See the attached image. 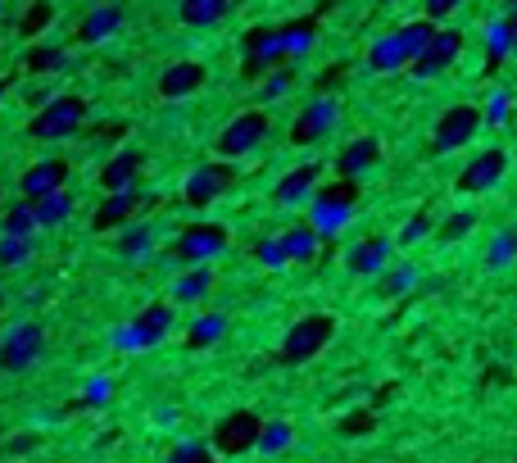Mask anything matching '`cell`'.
Segmentation results:
<instances>
[{
  "instance_id": "32",
  "label": "cell",
  "mask_w": 517,
  "mask_h": 463,
  "mask_svg": "<svg viewBox=\"0 0 517 463\" xmlns=\"http://www.w3.org/2000/svg\"><path fill=\"white\" fill-rule=\"evenodd\" d=\"M150 250V227H141V223H127L123 227V237H118V255H127V259H141Z\"/></svg>"
},
{
  "instance_id": "20",
  "label": "cell",
  "mask_w": 517,
  "mask_h": 463,
  "mask_svg": "<svg viewBox=\"0 0 517 463\" xmlns=\"http://www.w3.org/2000/svg\"><path fill=\"white\" fill-rule=\"evenodd\" d=\"M386 264H391V241L386 237H368L345 255V268H350L354 277H377Z\"/></svg>"
},
{
  "instance_id": "5",
  "label": "cell",
  "mask_w": 517,
  "mask_h": 463,
  "mask_svg": "<svg viewBox=\"0 0 517 463\" xmlns=\"http://www.w3.org/2000/svg\"><path fill=\"white\" fill-rule=\"evenodd\" d=\"M264 137H268V114L264 109H245V114H236V119L218 132V155L241 159V155L264 146Z\"/></svg>"
},
{
  "instance_id": "26",
  "label": "cell",
  "mask_w": 517,
  "mask_h": 463,
  "mask_svg": "<svg viewBox=\"0 0 517 463\" xmlns=\"http://www.w3.org/2000/svg\"><path fill=\"white\" fill-rule=\"evenodd\" d=\"M209 286H214V273H209L205 264H196V273H186L173 282V300L177 305H196V300L209 296Z\"/></svg>"
},
{
  "instance_id": "29",
  "label": "cell",
  "mask_w": 517,
  "mask_h": 463,
  "mask_svg": "<svg viewBox=\"0 0 517 463\" xmlns=\"http://www.w3.org/2000/svg\"><path fill=\"white\" fill-rule=\"evenodd\" d=\"M277 32H282L286 60H295V55H304V50L313 46V32H318V23H313V19H295V23H286V28H277Z\"/></svg>"
},
{
  "instance_id": "1",
  "label": "cell",
  "mask_w": 517,
  "mask_h": 463,
  "mask_svg": "<svg viewBox=\"0 0 517 463\" xmlns=\"http://www.w3.org/2000/svg\"><path fill=\"white\" fill-rule=\"evenodd\" d=\"M332 336H336V318L332 314H304V318H295V323L286 327L282 345H277V364H286V368L309 364V359H318L322 350L332 345Z\"/></svg>"
},
{
  "instance_id": "40",
  "label": "cell",
  "mask_w": 517,
  "mask_h": 463,
  "mask_svg": "<svg viewBox=\"0 0 517 463\" xmlns=\"http://www.w3.org/2000/svg\"><path fill=\"white\" fill-rule=\"evenodd\" d=\"M291 82H295V73L286 69V64H277V69H273V82L264 87V100H273V96H282V91H291Z\"/></svg>"
},
{
  "instance_id": "13",
  "label": "cell",
  "mask_w": 517,
  "mask_h": 463,
  "mask_svg": "<svg viewBox=\"0 0 517 463\" xmlns=\"http://www.w3.org/2000/svg\"><path fill=\"white\" fill-rule=\"evenodd\" d=\"M332 128H336V100L318 96L300 109V119H295V128H291V141L295 146H313V141H322Z\"/></svg>"
},
{
  "instance_id": "31",
  "label": "cell",
  "mask_w": 517,
  "mask_h": 463,
  "mask_svg": "<svg viewBox=\"0 0 517 463\" xmlns=\"http://www.w3.org/2000/svg\"><path fill=\"white\" fill-rule=\"evenodd\" d=\"M517 259V227H504L495 241H490V250H486V264L490 268H508Z\"/></svg>"
},
{
  "instance_id": "19",
  "label": "cell",
  "mask_w": 517,
  "mask_h": 463,
  "mask_svg": "<svg viewBox=\"0 0 517 463\" xmlns=\"http://www.w3.org/2000/svg\"><path fill=\"white\" fill-rule=\"evenodd\" d=\"M318 178H322V168L318 164H300V168H291L282 182L273 187V200L277 205H300V200H309L313 191H318Z\"/></svg>"
},
{
  "instance_id": "45",
  "label": "cell",
  "mask_w": 517,
  "mask_h": 463,
  "mask_svg": "<svg viewBox=\"0 0 517 463\" xmlns=\"http://www.w3.org/2000/svg\"><path fill=\"white\" fill-rule=\"evenodd\" d=\"M336 82H345V64H332V69H327V78H318V96H327Z\"/></svg>"
},
{
  "instance_id": "9",
  "label": "cell",
  "mask_w": 517,
  "mask_h": 463,
  "mask_svg": "<svg viewBox=\"0 0 517 463\" xmlns=\"http://www.w3.org/2000/svg\"><path fill=\"white\" fill-rule=\"evenodd\" d=\"M477 132H481V109H477V105H454V109H445V114H440L431 146H436L440 155H449V150H463V146H468Z\"/></svg>"
},
{
  "instance_id": "22",
  "label": "cell",
  "mask_w": 517,
  "mask_h": 463,
  "mask_svg": "<svg viewBox=\"0 0 517 463\" xmlns=\"http://www.w3.org/2000/svg\"><path fill=\"white\" fill-rule=\"evenodd\" d=\"M168 327H173V305H146L137 318H132V345H155L168 336Z\"/></svg>"
},
{
  "instance_id": "21",
  "label": "cell",
  "mask_w": 517,
  "mask_h": 463,
  "mask_svg": "<svg viewBox=\"0 0 517 463\" xmlns=\"http://www.w3.org/2000/svg\"><path fill=\"white\" fill-rule=\"evenodd\" d=\"M118 28H123V5H96V10L78 23V41L82 46H100V41H109Z\"/></svg>"
},
{
  "instance_id": "10",
  "label": "cell",
  "mask_w": 517,
  "mask_h": 463,
  "mask_svg": "<svg viewBox=\"0 0 517 463\" xmlns=\"http://www.w3.org/2000/svg\"><path fill=\"white\" fill-rule=\"evenodd\" d=\"M459 55H463V32L436 28V37L427 41V50H422V55L409 64V69H413V78H440V73H445L449 64L459 60Z\"/></svg>"
},
{
  "instance_id": "47",
  "label": "cell",
  "mask_w": 517,
  "mask_h": 463,
  "mask_svg": "<svg viewBox=\"0 0 517 463\" xmlns=\"http://www.w3.org/2000/svg\"><path fill=\"white\" fill-rule=\"evenodd\" d=\"M0 14H5V0H0Z\"/></svg>"
},
{
  "instance_id": "30",
  "label": "cell",
  "mask_w": 517,
  "mask_h": 463,
  "mask_svg": "<svg viewBox=\"0 0 517 463\" xmlns=\"http://www.w3.org/2000/svg\"><path fill=\"white\" fill-rule=\"evenodd\" d=\"M32 227H37V205L23 196L19 205L5 214V237H32Z\"/></svg>"
},
{
  "instance_id": "15",
  "label": "cell",
  "mask_w": 517,
  "mask_h": 463,
  "mask_svg": "<svg viewBox=\"0 0 517 463\" xmlns=\"http://www.w3.org/2000/svg\"><path fill=\"white\" fill-rule=\"evenodd\" d=\"M64 182H69V164H64V159H41V164H32L19 178V191L28 200H41V196H50V191H59Z\"/></svg>"
},
{
  "instance_id": "28",
  "label": "cell",
  "mask_w": 517,
  "mask_h": 463,
  "mask_svg": "<svg viewBox=\"0 0 517 463\" xmlns=\"http://www.w3.org/2000/svg\"><path fill=\"white\" fill-rule=\"evenodd\" d=\"M227 336V318L223 314H205L191 323V332H186V345L191 350H209V345H218Z\"/></svg>"
},
{
  "instance_id": "42",
  "label": "cell",
  "mask_w": 517,
  "mask_h": 463,
  "mask_svg": "<svg viewBox=\"0 0 517 463\" xmlns=\"http://www.w3.org/2000/svg\"><path fill=\"white\" fill-rule=\"evenodd\" d=\"M372 423H377L372 414H350V418L341 423V432H345V436H363V432H372Z\"/></svg>"
},
{
  "instance_id": "44",
  "label": "cell",
  "mask_w": 517,
  "mask_h": 463,
  "mask_svg": "<svg viewBox=\"0 0 517 463\" xmlns=\"http://www.w3.org/2000/svg\"><path fill=\"white\" fill-rule=\"evenodd\" d=\"M463 0H427V19H445V14H454Z\"/></svg>"
},
{
  "instance_id": "34",
  "label": "cell",
  "mask_w": 517,
  "mask_h": 463,
  "mask_svg": "<svg viewBox=\"0 0 517 463\" xmlns=\"http://www.w3.org/2000/svg\"><path fill=\"white\" fill-rule=\"evenodd\" d=\"M291 423H264V432H259V450L264 454H282L286 445H291Z\"/></svg>"
},
{
  "instance_id": "8",
  "label": "cell",
  "mask_w": 517,
  "mask_h": 463,
  "mask_svg": "<svg viewBox=\"0 0 517 463\" xmlns=\"http://www.w3.org/2000/svg\"><path fill=\"white\" fill-rule=\"evenodd\" d=\"M232 182H236V164L218 155L214 164H200L196 173L186 178V191H182V196H186V205H191V209H205V205H214V200L223 196Z\"/></svg>"
},
{
  "instance_id": "7",
  "label": "cell",
  "mask_w": 517,
  "mask_h": 463,
  "mask_svg": "<svg viewBox=\"0 0 517 463\" xmlns=\"http://www.w3.org/2000/svg\"><path fill=\"white\" fill-rule=\"evenodd\" d=\"M223 250H227V227L218 223H186L182 237L173 241V259H182V264H209Z\"/></svg>"
},
{
  "instance_id": "41",
  "label": "cell",
  "mask_w": 517,
  "mask_h": 463,
  "mask_svg": "<svg viewBox=\"0 0 517 463\" xmlns=\"http://www.w3.org/2000/svg\"><path fill=\"white\" fill-rule=\"evenodd\" d=\"M259 264H268V268H282V264H286L282 237H273V241H264V246H259Z\"/></svg>"
},
{
  "instance_id": "11",
  "label": "cell",
  "mask_w": 517,
  "mask_h": 463,
  "mask_svg": "<svg viewBox=\"0 0 517 463\" xmlns=\"http://www.w3.org/2000/svg\"><path fill=\"white\" fill-rule=\"evenodd\" d=\"M277 64H286L282 32H277V28H254V32H245V64H241L245 78H259V73L277 69Z\"/></svg>"
},
{
  "instance_id": "17",
  "label": "cell",
  "mask_w": 517,
  "mask_h": 463,
  "mask_svg": "<svg viewBox=\"0 0 517 463\" xmlns=\"http://www.w3.org/2000/svg\"><path fill=\"white\" fill-rule=\"evenodd\" d=\"M141 168H146V155L141 150H118L114 159H105V168H100V187L105 191H123V187H137L141 182Z\"/></svg>"
},
{
  "instance_id": "37",
  "label": "cell",
  "mask_w": 517,
  "mask_h": 463,
  "mask_svg": "<svg viewBox=\"0 0 517 463\" xmlns=\"http://www.w3.org/2000/svg\"><path fill=\"white\" fill-rule=\"evenodd\" d=\"M472 227H477V214H472V209H459V214H449V223L440 227V237H445V241H459V237H468Z\"/></svg>"
},
{
  "instance_id": "18",
  "label": "cell",
  "mask_w": 517,
  "mask_h": 463,
  "mask_svg": "<svg viewBox=\"0 0 517 463\" xmlns=\"http://www.w3.org/2000/svg\"><path fill=\"white\" fill-rule=\"evenodd\" d=\"M381 164V141L377 137H354L350 146L336 155V178H363L368 168Z\"/></svg>"
},
{
  "instance_id": "16",
  "label": "cell",
  "mask_w": 517,
  "mask_h": 463,
  "mask_svg": "<svg viewBox=\"0 0 517 463\" xmlns=\"http://www.w3.org/2000/svg\"><path fill=\"white\" fill-rule=\"evenodd\" d=\"M200 87H205V64H196V60H177L159 73V96L164 100H182Z\"/></svg>"
},
{
  "instance_id": "36",
  "label": "cell",
  "mask_w": 517,
  "mask_h": 463,
  "mask_svg": "<svg viewBox=\"0 0 517 463\" xmlns=\"http://www.w3.org/2000/svg\"><path fill=\"white\" fill-rule=\"evenodd\" d=\"M50 19H55V5H50V0H37V5L23 14V37H41Z\"/></svg>"
},
{
  "instance_id": "39",
  "label": "cell",
  "mask_w": 517,
  "mask_h": 463,
  "mask_svg": "<svg viewBox=\"0 0 517 463\" xmlns=\"http://www.w3.org/2000/svg\"><path fill=\"white\" fill-rule=\"evenodd\" d=\"M431 232V214H413L409 223H404V232H400V246H413V241H422Z\"/></svg>"
},
{
  "instance_id": "4",
  "label": "cell",
  "mask_w": 517,
  "mask_h": 463,
  "mask_svg": "<svg viewBox=\"0 0 517 463\" xmlns=\"http://www.w3.org/2000/svg\"><path fill=\"white\" fill-rule=\"evenodd\" d=\"M46 355V327L41 323H14L0 336V373H32Z\"/></svg>"
},
{
  "instance_id": "24",
  "label": "cell",
  "mask_w": 517,
  "mask_h": 463,
  "mask_svg": "<svg viewBox=\"0 0 517 463\" xmlns=\"http://www.w3.org/2000/svg\"><path fill=\"white\" fill-rule=\"evenodd\" d=\"M318 246H322V232L313 223H300V227H291V232H282L286 264H309V259H318Z\"/></svg>"
},
{
  "instance_id": "14",
  "label": "cell",
  "mask_w": 517,
  "mask_h": 463,
  "mask_svg": "<svg viewBox=\"0 0 517 463\" xmlns=\"http://www.w3.org/2000/svg\"><path fill=\"white\" fill-rule=\"evenodd\" d=\"M504 168H508V155H504V150H495V146L481 150V155L459 173V191H468V196H481V191L499 187V182H504Z\"/></svg>"
},
{
  "instance_id": "46",
  "label": "cell",
  "mask_w": 517,
  "mask_h": 463,
  "mask_svg": "<svg viewBox=\"0 0 517 463\" xmlns=\"http://www.w3.org/2000/svg\"><path fill=\"white\" fill-rule=\"evenodd\" d=\"M504 32L517 41V0H513V10H508V19H504Z\"/></svg>"
},
{
  "instance_id": "2",
  "label": "cell",
  "mask_w": 517,
  "mask_h": 463,
  "mask_svg": "<svg viewBox=\"0 0 517 463\" xmlns=\"http://www.w3.org/2000/svg\"><path fill=\"white\" fill-rule=\"evenodd\" d=\"M354 205H359V178H336V182H322L313 191V205H309V223L318 227L322 237H332L350 223Z\"/></svg>"
},
{
  "instance_id": "33",
  "label": "cell",
  "mask_w": 517,
  "mask_h": 463,
  "mask_svg": "<svg viewBox=\"0 0 517 463\" xmlns=\"http://www.w3.org/2000/svg\"><path fill=\"white\" fill-rule=\"evenodd\" d=\"M23 64H28V73H55L59 64H64V50L59 46H32Z\"/></svg>"
},
{
  "instance_id": "6",
  "label": "cell",
  "mask_w": 517,
  "mask_h": 463,
  "mask_svg": "<svg viewBox=\"0 0 517 463\" xmlns=\"http://www.w3.org/2000/svg\"><path fill=\"white\" fill-rule=\"evenodd\" d=\"M259 432H264V418L250 414V409H236V414H227L223 423L214 427V450L227 454V459L250 454V450H259Z\"/></svg>"
},
{
  "instance_id": "12",
  "label": "cell",
  "mask_w": 517,
  "mask_h": 463,
  "mask_svg": "<svg viewBox=\"0 0 517 463\" xmlns=\"http://www.w3.org/2000/svg\"><path fill=\"white\" fill-rule=\"evenodd\" d=\"M146 209V196H141L137 187H123V191H105V200H100L96 218H91V227L96 232H109V227H127L132 218Z\"/></svg>"
},
{
  "instance_id": "38",
  "label": "cell",
  "mask_w": 517,
  "mask_h": 463,
  "mask_svg": "<svg viewBox=\"0 0 517 463\" xmlns=\"http://www.w3.org/2000/svg\"><path fill=\"white\" fill-rule=\"evenodd\" d=\"M413 282H418V277H413V268H400V273H391L386 282H381V296L395 300V296H404V291H409Z\"/></svg>"
},
{
  "instance_id": "43",
  "label": "cell",
  "mask_w": 517,
  "mask_h": 463,
  "mask_svg": "<svg viewBox=\"0 0 517 463\" xmlns=\"http://www.w3.org/2000/svg\"><path fill=\"white\" fill-rule=\"evenodd\" d=\"M205 445H177V450L173 454H168V459H173V463H191V459H205Z\"/></svg>"
},
{
  "instance_id": "35",
  "label": "cell",
  "mask_w": 517,
  "mask_h": 463,
  "mask_svg": "<svg viewBox=\"0 0 517 463\" xmlns=\"http://www.w3.org/2000/svg\"><path fill=\"white\" fill-rule=\"evenodd\" d=\"M32 255V237H5L0 241V268H19Z\"/></svg>"
},
{
  "instance_id": "27",
  "label": "cell",
  "mask_w": 517,
  "mask_h": 463,
  "mask_svg": "<svg viewBox=\"0 0 517 463\" xmlns=\"http://www.w3.org/2000/svg\"><path fill=\"white\" fill-rule=\"evenodd\" d=\"M32 205H37V227H59L64 218L73 214V196L64 187L50 191V196H41V200H32Z\"/></svg>"
},
{
  "instance_id": "23",
  "label": "cell",
  "mask_w": 517,
  "mask_h": 463,
  "mask_svg": "<svg viewBox=\"0 0 517 463\" xmlns=\"http://www.w3.org/2000/svg\"><path fill=\"white\" fill-rule=\"evenodd\" d=\"M409 64H413V55H409V46H404L400 32L377 37V46L368 50V69L372 73H400V69H409Z\"/></svg>"
},
{
  "instance_id": "25",
  "label": "cell",
  "mask_w": 517,
  "mask_h": 463,
  "mask_svg": "<svg viewBox=\"0 0 517 463\" xmlns=\"http://www.w3.org/2000/svg\"><path fill=\"white\" fill-rule=\"evenodd\" d=\"M227 10H232V0H177V19L186 28H214Z\"/></svg>"
},
{
  "instance_id": "3",
  "label": "cell",
  "mask_w": 517,
  "mask_h": 463,
  "mask_svg": "<svg viewBox=\"0 0 517 463\" xmlns=\"http://www.w3.org/2000/svg\"><path fill=\"white\" fill-rule=\"evenodd\" d=\"M87 123V100L82 96H55L46 109H37L28 123V137L37 141H69Z\"/></svg>"
}]
</instances>
